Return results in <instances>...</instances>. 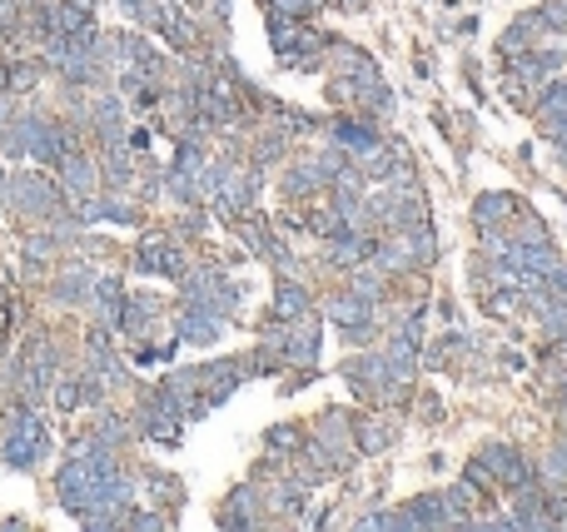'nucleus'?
Wrapping results in <instances>:
<instances>
[{
	"instance_id": "20e7f679",
	"label": "nucleus",
	"mask_w": 567,
	"mask_h": 532,
	"mask_svg": "<svg viewBox=\"0 0 567 532\" xmlns=\"http://www.w3.org/2000/svg\"><path fill=\"white\" fill-rule=\"evenodd\" d=\"M140 269L144 274H165V279H179V274H185V254H179V244H144L140 249Z\"/></svg>"
},
{
	"instance_id": "9d476101",
	"label": "nucleus",
	"mask_w": 567,
	"mask_h": 532,
	"mask_svg": "<svg viewBox=\"0 0 567 532\" xmlns=\"http://www.w3.org/2000/svg\"><path fill=\"white\" fill-rule=\"evenodd\" d=\"M0 200H5V175H0Z\"/></svg>"
},
{
	"instance_id": "423d86ee",
	"label": "nucleus",
	"mask_w": 567,
	"mask_h": 532,
	"mask_svg": "<svg viewBox=\"0 0 567 532\" xmlns=\"http://www.w3.org/2000/svg\"><path fill=\"white\" fill-rule=\"evenodd\" d=\"M254 522H260V503H254L249 487H239V493L229 497V508L219 512V528H254Z\"/></svg>"
},
{
	"instance_id": "0eeeda50",
	"label": "nucleus",
	"mask_w": 567,
	"mask_h": 532,
	"mask_svg": "<svg viewBox=\"0 0 567 532\" xmlns=\"http://www.w3.org/2000/svg\"><path fill=\"white\" fill-rule=\"evenodd\" d=\"M179 333H185L189 343H210L214 333H219V314H214V308L189 304V314H185V324H179Z\"/></svg>"
},
{
	"instance_id": "1a4fd4ad",
	"label": "nucleus",
	"mask_w": 567,
	"mask_h": 532,
	"mask_svg": "<svg viewBox=\"0 0 567 532\" xmlns=\"http://www.w3.org/2000/svg\"><path fill=\"white\" fill-rule=\"evenodd\" d=\"M304 289H294V284H279V299H274V308H279V319H299L304 314Z\"/></svg>"
},
{
	"instance_id": "f03ea898",
	"label": "nucleus",
	"mask_w": 567,
	"mask_h": 532,
	"mask_svg": "<svg viewBox=\"0 0 567 532\" xmlns=\"http://www.w3.org/2000/svg\"><path fill=\"white\" fill-rule=\"evenodd\" d=\"M5 200H15L11 210H21V214H55V210H60L55 185H50V179H40V175H21V179H11Z\"/></svg>"
},
{
	"instance_id": "6e6552de",
	"label": "nucleus",
	"mask_w": 567,
	"mask_h": 532,
	"mask_svg": "<svg viewBox=\"0 0 567 532\" xmlns=\"http://www.w3.org/2000/svg\"><path fill=\"white\" fill-rule=\"evenodd\" d=\"M90 284H94V279H90V274H85V269H71V274H65V279H60V284H55V294L65 299V304H80L85 294H94Z\"/></svg>"
},
{
	"instance_id": "39448f33",
	"label": "nucleus",
	"mask_w": 567,
	"mask_h": 532,
	"mask_svg": "<svg viewBox=\"0 0 567 532\" xmlns=\"http://www.w3.org/2000/svg\"><path fill=\"white\" fill-rule=\"evenodd\" d=\"M50 25H55L60 36H90V11H85L80 0H55L50 5Z\"/></svg>"
},
{
	"instance_id": "7ed1b4c3",
	"label": "nucleus",
	"mask_w": 567,
	"mask_h": 532,
	"mask_svg": "<svg viewBox=\"0 0 567 532\" xmlns=\"http://www.w3.org/2000/svg\"><path fill=\"white\" fill-rule=\"evenodd\" d=\"M60 185L85 200V194H94V185H100V165L85 160V154H65V160H60Z\"/></svg>"
},
{
	"instance_id": "f257e3e1",
	"label": "nucleus",
	"mask_w": 567,
	"mask_h": 532,
	"mask_svg": "<svg viewBox=\"0 0 567 532\" xmlns=\"http://www.w3.org/2000/svg\"><path fill=\"white\" fill-rule=\"evenodd\" d=\"M46 448H50V438H46V428H40V418L15 408L11 433H5V463H11V468H36V458H46Z\"/></svg>"
}]
</instances>
